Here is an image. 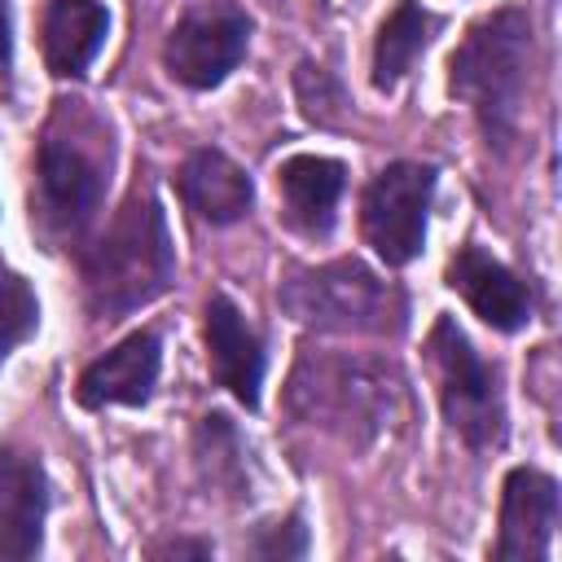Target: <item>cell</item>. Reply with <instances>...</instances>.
<instances>
[{"label":"cell","instance_id":"obj_1","mask_svg":"<svg viewBox=\"0 0 562 562\" xmlns=\"http://www.w3.org/2000/svg\"><path fill=\"white\" fill-rule=\"evenodd\" d=\"M285 408L303 426L338 435L351 448H369L404 417L408 391L404 373L382 356L303 347L285 382Z\"/></svg>","mask_w":562,"mask_h":562},{"label":"cell","instance_id":"obj_2","mask_svg":"<svg viewBox=\"0 0 562 562\" xmlns=\"http://www.w3.org/2000/svg\"><path fill=\"white\" fill-rule=\"evenodd\" d=\"M79 272H83V299L92 316H105V321L127 316L171 290L176 250H171L162 202L149 184L119 206L110 228L83 250Z\"/></svg>","mask_w":562,"mask_h":562},{"label":"cell","instance_id":"obj_3","mask_svg":"<svg viewBox=\"0 0 562 562\" xmlns=\"http://www.w3.org/2000/svg\"><path fill=\"white\" fill-rule=\"evenodd\" d=\"M536 70V31L522 9H496L483 22H474L461 40V48L448 61V88L461 97L487 145H505L518 136L527 114Z\"/></svg>","mask_w":562,"mask_h":562},{"label":"cell","instance_id":"obj_4","mask_svg":"<svg viewBox=\"0 0 562 562\" xmlns=\"http://www.w3.org/2000/svg\"><path fill=\"white\" fill-rule=\"evenodd\" d=\"M110 167H114L110 132L97 119H88L79 101H61L35 154V198H31V220L48 241H75L97 220L110 189Z\"/></svg>","mask_w":562,"mask_h":562},{"label":"cell","instance_id":"obj_5","mask_svg":"<svg viewBox=\"0 0 562 562\" xmlns=\"http://www.w3.org/2000/svg\"><path fill=\"white\" fill-rule=\"evenodd\" d=\"M277 303L290 321L325 334H378L395 338L404 329L408 303L360 259H334L316 268H294L277 285Z\"/></svg>","mask_w":562,"mask_h":562},{"label":"cell","instance_id":"obj_6","mask_svg":"<svg viewBox=\"0 0 562 562\" xmlns=\"http://www.w3.org/2000/svg\"><path fill=\"white\" fill-rule=\"evenodd\" d=\"M426 364L435 378V395L443 408V422L470 443V448H501L505 443V400L496 369L474 351L465 329L443 312L435 316L426 334Z\"/></svg>","mask_w":562,"mask_h":562},{"label":"cell","instance_id":"obj_7","mask_svg":"<svg viewBox=\"0 0 562 562\" xmlns=\"http://www.w3.org/2000/svg\"><path fill=\"white\" fill-rule=\"evenodd\" d=\"M435 167L426 162H386L360 198V233L386 268H404L426 246V220L435 198Z\"/></svg>","mask_w":562,"mask_h":562},{"label":"cell","instance_id":"obj_8","mask_svg":"<svg viewBox=\"0 0 562 562\" xmlns=\"http://www.w3.org/2000/svg\"><path fill=\"white\" fill-rule=\"evenodd\" d=\"M246 48H250V18L237 4H198L171 26L162 44V61L176 83L193 92H211L241 66Z\"/></svg>","mask_w":562,"mask_h":562},{"label":"cell","instance_id":"obj_9","mask_svg":"<svg viewBox=\"0 0 562 562\" xmlns=\"http://www.w3.org/2000/svg\"><path fill=\"white\" fill-rule=\"evenodd\" d=\"M558 514H562L558 479L536 465H514L501 487V536L492 544V558L496 562H544Z\"/></svg>","mask_w":562,"mask_h":562},{"label":"cell","instance_id":"obj_10","mask_svg":"<svg viewBox=\"0 0 562 562\" xmlns=\"http://www.w3.org/2000/svg\"><path fill=\"white\" fill-rule=\"evenodd\" d=\"M202 338H206V364L215 386H224L237 404L259 408V386H263V342L250 329V321L241 316V307L228 294H211L206 299V321H202Z\"/></svg>","mask_w":562,"mask_h":562},{"label":"cell","instance_id":"obj_11","mask_svg":"<svg viewBox=\"0 0 562 562\" xmlns=\"http://www.w3.org/2000/svg\"><path fill=\"white\" fill-rule=\"evenodd\" d=\"M158 369H162V342L154 329H136L127 334L119 347H110L105 356H97L83 373H79V404L83 408H140L154 400L158 386Z\"/></svg>","mask_w":562,"mask_h":562},{"label":"cell","instance_id":"obj_12","mask_svg":"<svg viewBox=\"0 0 562 562\" xmlns=\"http://www.w3.org/2000/svg\"><path fill=\"white\" fill-rule=\"evenodd\" d=\"M443 281L474 307V316H483L501 334H514V329H522L536 316L531 285L518 272H509L501 259H492L487 250H479V246H461L448 259Z\"/></svg>","mask_w":562,"mask_h":562},{"label":"cell","instance_id":"obj_13","mask_svg":"<svg viewBox=\"0 0 562 562\" xmlns=\"http://www.w3.org/2000/svg\"><path fill=\"white\" fill-rule=\"evenodd\" d=\"M48 518V479L40 457L0 448V558L26 562L44 544Z\"/></svg>","mask_w":562,"mask_h":562},{"label":"cell","instance_id":"obj_14","mask_svg":"<svg viewBox=\"0 0 562 562\" xmlns=\"http://www.w3.org/2000/svg\"><path fill=\"white\" fill-rule=\"evenodd\" d=\"M281 215L307 241H325L338 224V198L347 189V167L325 154H294L277 167Z\"/></svg>","mask_w":562,"mask_h":562},{"label":"cell","instance_id":"obj_15","mask_svg":"<svg viewBox=\"0 0 562 562\" xmlns=\"http://www.w3.org/2000/svg\"><path fill=\"white\" fill-rule=\"evenodd\" d=\"M180 198L198 220L224 228L250 211L255 184L224 149H193L180 167Z\"/></svg>","mask_w":562,"mask_h":562},{"label":"cell","instance_id":"obj_16","mask_svg":"<svg viewBox=\"0 0 562 562\" xmlns=\"http://www.w3.org/2000/svg\"><path fill=\"white\" fill-rule=\"evenodd\" d=\"M110 13L101 0H48L44 9V61L57 79H79L101 53Z\"/></svg>","mask_w":562,"mask_h":562},{"label":"cell","instance_id":"obj_17","mask_svg":"<svg viewBox=\"0 0 562 562\" xmlns=\"http://www.w3.org/2000/svg\"><path fill=\"white\" fill-rule=\"evenodd\" d=\"M193 465L206 492H215L228 505H241L255 496L250 479V448L228 413H202L193 430Z\"/></svg>","mask_w":562,"mask_h":562},{"label":"cell","instance_id":"obj_18","mask_svg":"<svg viewBox=\"0 0 562 562\" xmlns=\"http://www.w3.org/2000/svg\"><path fill=\"white\" fill-rule=\"evenodd\" d=\"M435 31H439V18L430 9H422L417 0H400L373 40V88L395 92L430 48Z\"/></svg>","mask_w":562,"mask_h":562},{"label":"cell","instance_id":"obj_19","mask_svg":"<svg viewBox=\"0 0 562 562\" xmlns=\"http://www.w3.org/2000/svg\"><path fill=\"white\" fill-rule=\"evenodd\" d=\"M40 329V299L9 263H0V364Z\"/></svg>","mask_w":562,"mask_h":562},{"label":"cell","instance_id":"obj_20","mask_svg":"<svg viewBox=\"0 0 562 562\" xmlns=\"http://www.w3.org/2000/svg\"><path fill=\"white\" fill-rule=\"evenodd\" d=\"M294 97H299L303 119L316 123V127H342L347 114H351V101H347L342 83H338L329 70L312 66V61H303V66L294 70Z\"/></svg>","mask_w":562,"mask_h":562},{"label":"cell","instance_id":"obj_21","mask_svg":"<svg viewBox=\"0 0 562 562\" xmlns=\"http://www.w3.org/2000/svg\"><path fill=\"white\" fill-rule=\"evenodd\" d=\"M250 558H268V562H290V558H303L307 553V527H303V514H285L277 522H263L255 527V536L241 544Z\"/></svg>","mask_w":562,"mask_h":562},{"label":"cell","instance_id":"obj_22","mask_svg":"<svg viewBox=\"0 0 562 562\" xmlns=\"http://www.w3.org/2000/svg\"><path fill=\"white\" fill-rule=\"evenodd\" d=\"M211 553H215L211 540H184V536H171V540L149 544V558H211Z\"/></svg>","mask_w":562,"mask_h":562},{"label":"cell","instance_id":"obj_23","mask_svg":"<svg viewBox=\"0 0 562 562\" xmlns=\"http://www.w3.org/2000/svg\"><path fill=\"white\" fill-rule=\"evenodd\" d=\"M13 66V13H9V0H0V79L9 75Z\"/></svg>","mask_w":562,"mask_h":562}]
</instances>
